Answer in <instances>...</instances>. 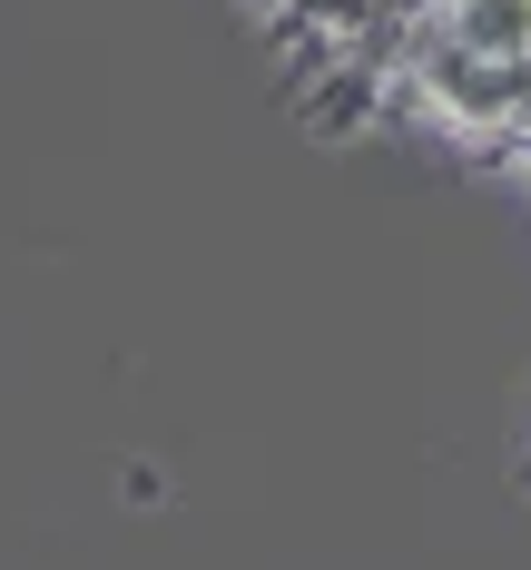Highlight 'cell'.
I'll use <instances>...</instances> for the list:
<instances>
[{
  "mask_svg": "<svg viewBox=\"0 0 531 570\" xmlns=\"http://www.w3.org/2000/svg\"><path fill=\"white\" fill-rule=\"evenodd\" d=\"M433 30L482 59H531V0H433Z\"/></svg>",
  "mask_w": 531,
  "mask_h": 570,
  "instance_id": "1",
  "label": "cell"
},
{
  "mask_svg": "<svg viewBox=\"0 0 531 570\" xmlns=\"http://www.w3.org/2000/svg\"><path fill=\"white\" fill-rule=\"evenodd\" d=\"M522 187H531V138H522Z\"/></svg>",
  "mask_w": 531,
  "mask_h": 570,
  "instance_id": "2",
  "label": "cell"
}]
</instances>
